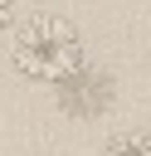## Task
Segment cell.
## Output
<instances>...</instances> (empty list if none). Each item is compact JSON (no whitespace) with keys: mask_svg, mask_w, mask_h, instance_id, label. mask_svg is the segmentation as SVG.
<instances>
[{"mask_svg":"<svg viewBox=\"0 0 151 156\" xmlns=\"http://www.w3.org/2000/svg\"><path fill=\"white\" fill-rule=\"evenodd\" d=\"M102 156H151V132H112L102 141Z\"/></svg>","mask_w":151,"mask_h":156,"instance_id":"7a4b0ae2","label":"cell"},{"mask_svg":"<svg viewBox=\"0 0 151 156\" xmlns=\"http://www.w3.org/2000/svg\"><path fill=\"white\" fill-rule=\"evenodd\" d=\"M15 15H19V0H0V34L15 29Z\"/></svg>","mask_w":151,"mask_h":156,"instance_id":"3957f363","label":"cell"},{"mask_svg":"<svg viewBox=\"0 0 151 156\" xmlns=\"http://www.w3.org/2000/svg\"><path fill=\"white\" fill-rule=\"evenodd\" d=\"M10 63L29 83L68 88L88 68V49H83V34L73 29V20H63V15H34V20H19L15 24Z\"/></svg>","mask_w":151,"mask_h":156,"instance_id":"6da1fadb","label":"cell"}]
</instances>
